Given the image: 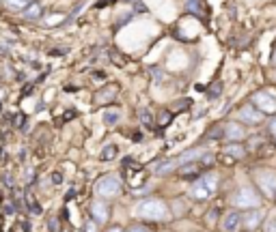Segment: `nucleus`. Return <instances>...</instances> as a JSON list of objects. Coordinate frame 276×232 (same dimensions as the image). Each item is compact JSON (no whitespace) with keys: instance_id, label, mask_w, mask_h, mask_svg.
<instances>
[{"instance_id":"obj_1","label":"nucleus","mask_w":276,"mask_h":232,"mask_svg":"<svg viewBox=\"0 0 276 232\" xmlns=\"http://www.w3.org/2000/svg\"><path fill=\"white\" fill-rule=\"evenodd\" d=\"M134 213H136L138 217H143V219H154V222H160V219L168 217V206L164 204L162 200H158V198H149V200H143L140 204H136Z\"/></svg>"},{"instance_id":"obj_2","label":"nucleus","mask_w":276,"mask_h":232,"mask_svg":"<svg viewBox=\"0 0 276 232\" xmlns=\"http://www.w3.org/2000/svg\"><path fill=\"white\" fill-rule=\"evenodd\" d=\"M216 189H218V176L214 172H209V174L195 181V185L190 187V196L195 200H207L211 194H216Z\"/></svg>"},{"instance_id":"obj_3","label":"nucleus","mask_w":276,"mask_h":232,"mask_svg":"<svg viewBox=\"0 0 276 232\" xmlns=\"http://www.w3.org/2000/svg\"><path fill=\"white\" fill-rule=\"evenodd\" d=\"M121 187H123L121 176H117V174H104L95 183V194L99 196V198L108 200V198H115V196H119Z\"/></svg>"},{"instance_id":"obj_4","label":"nucleus","mask_w":276,"mask_h":232,"mask_svg":"<svg viewBox=\"0 0 276 232\" xmlns=\"http://www.w3.org/2000/svg\"><path fill=\"white\" fill-rule=\"evenodd\" d=\"M259 204H261V196L252 187H242L233 196V206H237V209H257Z\"/></svg>"},{"instance_id":"obj_5","label":"nucleus","mask_w":276,"mask_h":232,"mask_svg":"<svg viewBox=\"0 0 276 232\" xmlns=\"http://www.w3.org/2000/svg\"><path fill=\"white\" fill-rule=\"evenodd\" d=\"M252 105H255L259 112H263V114H276V97L272 93L268 91H257L255 95L250 97Z\"/></svg>"},{"instance_id":"obj_6","label":"nucleus","mask_w":276,"mask_h":232,"mask_svg":"<svg viewBox=\"0 0 276 232\" xmlns=\"http://www.w3.org/2000/svg\"><path fill=\"white\" fill-rule=\"evenodd\" d=\"M257 185L261 187V192L268 196V198H274L276 196V172H268L263 170L257 174Z\"/></svg>"},{"instance_id":"obj_7","label":"nucleus","mask_w":276,"mask_h":232,"mask_svg":"<svg viewBox=\"0 0 276 232\" xmlns=\"http://www.w3.org/2000/svg\"><path fill=\"white\" fill-rule=\"evenodd\" d=\"M91 217L95 219L97 224H106L110 219V206L104 202V198L91 202Z\"/></svg>"},{"instance_id":"obj_8","label":"nucleus","mask_w":276,"mask_h":232,"mask_svg":"<svg viewBox=\"0 0 276 232\" xmlns=\"http://www.w3.org/2000/svg\"><path fill=\"white\" fill-rule=\"evenodd\" d=\"M263 112H259L255 108V105H244L242 110H239V121L246 123V125H259L263 121Z\"/></svg>"},{"instance_id":"obj_9","label":"nucleus","mask_w":276,"mask_h":232,"mask_svg":"<svg viewBox=\"0 0 276 232\" xmlns=\"http://www.w3.org/2000/svg\"><path fill=\"white\" fill-rule=\"evenodd\" d=\"M222 132H225V138L231 140V142H239V140L246 138V129L242 127V125H237V123L222 125Z\"/></svg>"},{"instance_id":"obj_10","label":"nucleus","mask_w":276,"mask_h":232,"mask_svg":"<svg viewBox=\"0 0 276 232\" xmlns=\"http://www.w3.org/2000/svg\"><path fill=\"white\" fill-rule=\"evenodd\" d=\"M242 228V215L237 211H231L222 217V230L225 232H237Z\"/></svg>"},{"instance_id":"obj_11","label":"nucleus","mask_w":276,"mask_h":232,"mask_svg":"<svg viewBox=\"0 0 276 232\" xmlns=\"http://www.w3.org/2000/svg\"><path fill=\"white\" fill-rule=\"evenodd\" d=\"M261 222H263V211H246L242 215V226L248 230L259 228Z\"/></svg>"},{"instance_id":"obj_12","label":"nucleus","mask_w":276,"mask_h":232,"mask_svg":"<svg viewBox=\"0 0 276 232\" xmlns=\"http://www.w3.org/2000/svg\"><path fill=\"white\" fill-rule=\"evenodd\" d=\"M117 93H119V86L117 84H110V86L102 88V91L95 95V103H110V101L117 97Z\"/></svg>"},{"instance_id":"obj_13","label":"nucleus","mask_w":276,"mask_h":232,"mask_svg":"<svg viewBox=\"0 0 276 232\" xmlns=\"http://www.w3.org/2000/svg\"><path fill=\"white\" fill-rule=\"evenodd\" d=\"M177 170H179L181 178H195V176H198V174H201V166H198V164H195V162L179 166Z\"/></svg>"},{"instance_id":"obj_14","label":"nucleus","mask_w":276,"mask_h":232,"mask_svg":"<svg viewBox=\"0 0 276 232\" xmlns=\"http://www.w3.org/2000/svg\"><path fill=\"white\" fill-rule=\"evenodd\" d=\"M22 15H24L26 20H41V17H43V7H41L39 2H31L24 11H22Z\"/></svg>"},{"instance_id":"obj_15","label":"nucleus","mask_w":276,"mask_h":232,"mask_svg":"<svg viewBox=\"0 0 276 232\" xmlns=\"http://www.w3.org/2000/svg\"><path fill=\"white\" fill-rule=\"evenodd\" d=\"M225 155H229V157H236V159H242L246 155V148L242 144H237V142H233V144L225 146Z\"/></svg>"},{"instance_id":"obj_16","label":"nucleus","mask_w":276,"mask_h":232,"mask_svg":"<svg viewBox=\"0 0 276 232\" xmlns=\"http://www.w3.org/2000/svg\"><path fill=\"white\" fill-rule=\"evenodd\" d=\"M186 11L188 13H195V15H203L205 13L203 0H186Z\"/></svg>"},{"instance_id":"obj_17","label":"nucleus","mask_w":276,"mask_h":232,"mask_svg":"<svg viewBox=\"0 0 276 232\" xmlns=\"http://www.w3.org/2000/svg\"><path fill=\"white\" fill-rule=\"evenodd\" d=\"M33 0H4V4H7L9 11H17V13H22L28 4H31Z\"/></svg>"},{"instance_id":"obj_18","label":"nucleus","mask_w":276,"mask_h":232,"mask_svg":"<svg viewBox=\"0 0 276 232\" xmlns=\"http://www.w3.org/2000/svg\"><path fill=\"white\" fill-rule=\"evenodd\" d=\"M121 114L119 112H104V125H117Z\"/></svg>"},{"instance_id":"obj_19","label":"nucleus","mask_w":276,"mask_h":232,"mask_svg":"<svg viewBox=\"0 0 276 232\" xmlns=\"http://www.w3.org/2000/svg\"><path fill=\"white\" fill-rule=\"evenodd\" d=\"M26 202H28V209H31V213L39 215V213H41V206H39V202H37V200H33V194H31V192L26 194Z\"/></svg>"},{"instance_id":"obj_20","label":"nucleus","mask_w":276,"mask_h":232,"mask_svg":"<svg viewBox=\"0 0 276 232\" xmlns=\"http://www.w3.org/2000/svg\"><path fill=\"white\" fill-rule=\"evenodd\" d=\"M115 155H117V146H106L102 151V159L104 162H113Z\"/></svg>"},{"instance_id":"obj_21","label":"nucleus","mask_w":276,"mask_h":232,"mask_svg":"<svg viewBox=\"0 0 276 232\" xmlns=\"http://www.w3.org/2000/svg\"><path fill=\"white\" fill-rule=\"evenodd\" d=\"M140 118H143V123H145V127H154V118H151V114H149V112H147V110H143V112H140Z\"/></svg>"},{"instance_id":"obj_22","label":"nucleus","mask_w":276,"mask_h":232,"mask_svg":"<svg viewBox=\"0 0 276 232\" xmlns=\"http://www.w3.org/2000/svg\"><path fill=\"white\" fill-rule=\"evenodd\" d=\"M263 230H266V232H276V217L268 219L266 226H263Z\"/></svg>"},{"instance_id":"obj_23","label":"nucleus","mask_w":276,"mask_h":232,"mask_svg":"<svg viewBox=\"0 0 276 232\" xmlns=\"http://www.w3.org/2000/svg\"><path fill=\"white\" fill-rule=\"evenodd\" d=\"M220 88H222V84H220V82H216V84L209 88V97H211V99L218 97V95H220Z\"/></svg>"},{"instance_id":"obj_24","label":"nucleus","mask_w":276,"mask_h":232,"mask_svg":"<svg viewBox=\"0 0 276 232\" xmlns=\"http://www.w3.org/2000/svg\"><path fill=\"white\" fill-rule=\"evenodd\" d=\"M268 132H270V135H272L274 142H276V118H272V121L268 123Z\"/></svg>"},{"instance_id":"obj_25","label":"nucleus","mask_w":276,"mask_h":232,"mask_svg":"<svg viewBox=\"0 0 276 232\" xmlns=\"http://www.w3.org/2000/svg\"><path fill=\"white\" fill-rule=\"evenodd\" d=\"M95 219H89V222L84 224V232H97V228H95Z\"/></svg>"},{"instance_id":"obj_26","label":"nucleus","mask_w":276,"mask_h":232,"mask_svg":"<svg viewBox=\"0 0 276 232\" xmlns=\"http://www.w3.org/2000/svg\"><path fill=\"white\" fill-rule=\"evenodd\" d=\"M127 232H147L143 226H138V224H134V226H130V228H127Z\"/></svg>"},{"instance_id":"obj_27","label":"nucleus","mask_w":276,"mask_h":232,"mask_svg":"<svg viewBox=\"0 0 276 232\" xmlns=\"http://www.w3.org/2000/svg\"><path fill=\"white\" fill-rule=\"evenodd\" d=\"M48 226H50V232H56L58 228H56V226H58V222H56V219H50V222H48Z\"/></svg>"},{"instance_id":"obj_28","label":"nucleus","mask_w":276,"mask_h":232,"mask_svg":"<svg viewBox=\"0 0 276 232\" xmlns=\"http://www.w3.org/2000/svg\"><path fill=\"white\" fill-rule=\"evenodd\" d=\"M168 118H171V114H168V112H164L162 118H160V125H166V123H168Z\"/></svg>"},{"instance_id":"obj_29","label":"nucleus","mask_w":276,"mask_h":232,"mask_svg":"<svg viewBox=\"0 0 276 232\" xmlns=\"http://www.w3.org/2000/svg\"><path fill=\"white\" fill-rule=\"evenodd\" d=\"M130 17H132V13H125L123 17H119V24H121V26H123V24H127V20H130Z\"/></svg>"},{"instance_id":"obj_30","label":"nucleus","mask_w":276,"mask_h":232,"mask_svg":"<svg viewBox=\"0 0 276 232\" xmlns=\"http://www.w3.org/2000/svg\"><path fill=\"white\" fill-rule=\"evenodd\" d=\"M108 232H123V228H121V226H113Z\"/></svg>"},{"instance_id":"obj_31","label":"nucleus","mask_w":276,"mask_h":232,"mask_svg":"<svg viewBox=\"0 0 276 232\" xmlns=\"http://www.w3.org/2000/svg\"><path fill=\"white\" fill-rule=\"evenodd\" d=\"M136 11H147V7L143 2H136Z\"/></svg>"},{"instance_id":"obj_32","label":"nucleus","mask_w":276,"mask_h":232,"mask_svg":"<svg viewBox=\"0 0 276 232\" xmlns=\"http://www.w3.org/2000/svg\"><path fill=\"white\" fill-rule=\"evenodd\" d=\"M272 63L276 65V50H274V56H272Z\"/></svg>"},{"instance_id":"obj_33","label":"nucleus","mask_w":276,"mask_h":232,"mask_svg":"<svg viewBox=\"0 0 276 232\" xmlns=\"http://www.w3.org/2000/svg\"><path fill=\"white\" fill-rule=\"evenodd\" d=\"M125 2H130V0H125Z\"/></svg>"}]
</instances>
